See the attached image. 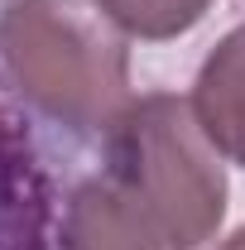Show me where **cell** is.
Wrapping results in <instances>:
<instances>
[{
  "mask_svg": "<svg viewBox=\"0 0 245 250\" xmlns=\"http://www.w3.org/2000/svg\"><path fill=\"white\" fill-rule=\"evenodd\" d=\"M0 72L24 106L72 135H111L135 106L130 34L101 0H10Z\"/></svg>",
  "mask_w": 245,
  "mask_h": 250,
  "instance_id": "obj_1",
  "label": "cell"
},
{
  "mask_svg": "<svg viewBox=\"0 0 245 250\" xmlns=\"http://www.w3.org/2000/svg\"><path fill=\"white\" fill-rule=\"evenodd\" d=\"M106 178L144 217L163 250H197L226 221V164L197 125L187 96H135L125 121L106 135Z\"/></svg>",
  "mask_w": 245,
  "mask_h": 250,
  "instance_id": "obj_2",
  "label": "cell"
},
{
  "mask_svg": "<svg viewBox=\"0 0 245 250\" xmlns=\"http://www.w3.org/2000/svg\"><path fill=\"white\" fill-rule=\"evenodd\" d=\"M48 173L0 96V250H48Z\"/></svg>",
  "mask_w": 245,
  "mask_h": 250,
  "instance_id": "obj_3",
  "label": "cell"
},
{
  "mask_svg": "<svg viewBox=\"0 0 245 250\" xmlns=\"http://www.w3.org/2000/svg\"><path fill=\"white\" fill-rule=\"evenodd\" d=\"M187 106L216 145V154L245 168V24H236L202 58Z\"/></svg>",
  "mask_w": 245,
  "mask_h": 250,
  "instance_id": "obj_4",
  "label": "cell"
},
{
  "mask_svg": "<svg viewBox=\"0 0 245 250\" xmlns=\"http://www.w3.org/2000/svg\"><path fill=\"white\" fill-rule=\"evenodd\" d=\"M58 250H163L144 217L125 202V192L106 173L87 178L67 197L58 221Z\"/></svg>",
  "mask_w": 245,
  "mask_h": 250,
  "instance_id": "obj_5",
  "label": "cell"
},
{
  "mask_svg": "<svg viewBox=\"0 0 245 250\" xmlns=\"http://www.w3.org/2000/svg\"><path fill=\"white\" fill-rule=\"evenodd\" d=\"M101 10L121 24L130 39H178V34L197 29L212 10V0H101Z\"/></svg>",
  "mask_w": 245,
  "mask_h": 250,
  "instance_id": "obj_6",
  "label": "cell"
},
{
  "mask_svg": "<svg viewBox=\"0 0 245 250\" xmlns=\"http://www.w3.org/2000/svg\"><path fill=\"white\" fill-rule=\"evenodd\" d=\"M216 250H245V226H241V231H236V236H226V241H221V246H216Z\"/></svg>",
  "mask_w": 245,
  "mask_h": 250,
  "instance_id": "obj_7",
  "label": "cell"
}]
</instances>
